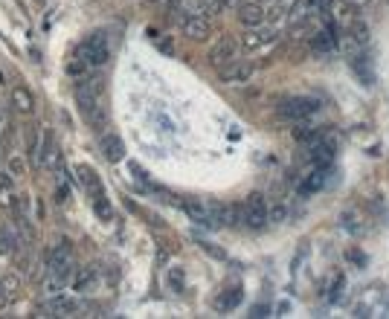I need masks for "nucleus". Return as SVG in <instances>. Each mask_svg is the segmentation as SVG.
Wrapping results in <instances>:
<instances>
[{"label": "nucleus", "instance_id": "nucleus-9", "mask_svg": "<svg viewBox=\"0 0 389 319\" xmlns=\"http://www.w3.org/2000/svg\"><path fill=\"white\" fill-rule=\"evenodd\" d=\"M218 78H221V85H247L253 78V64L239 62L236 58V62L218 67Z\"/></svg>", "mask_w": 389, "mask_h": 319}, {"label": "nucleus", "instance_id": "nucleus-37", "mask_svg": "<svg viewBox=\"0 0 389 319\" xmlns=\"http://www.w3.org/2000/svg\"><path fill=\"white\" fill-rule=\"evenodd\" d=\"M157 47H160V50H163V52H169V55H171V52H174V44H171V41H160V44H157Z\"/></svg>", "mask_w": 389, "mask_h": 319}, {"label": "nucleus", "instance_id": "nucleus-27", "mask_svg": "<svg viewBox=\"0 0 389 319\" xmlns=\"http://www.w3.org/2000/svg\"><path fill=\"white\" fill-rule=\"evenodd\" d=\"M0 204H3V206L12 204V180L3 171H0Z\"/></svg>", "mask_w": 389, "mask_h": 319}, {"label": "nucleus", "instance_id": "nucleus-21", "mask_svg": "<svg viewBox=\"0 0 389 319\" xmlns=\"http://www.w3.org/2000/svg\"><path fill=\"white\" fill-rule=\"evenodd\" d=\"M96 282V273H93V267H82V270H76L73 273V288L76 290H90V285Z\"/></svg>", "mask_w": 389, "mask_h": 319}, {"label": "nucleus", "instance_id": "nucleus-11", "mask_svg": "<svg viewBox=\"0 0 389 319\" xmlns=\"http://www.w3.org/2000/svg\"><path fill=\"white\" fill-rule=\"evenodd\" d=\"M41 163L47 171H55V174H64V154L58 146H52V139L50 134L44 136V157H41Z\"/></svg>", "mask_w": 389, "mask_h": 319}, {"label": "nucleus", "instance_id": "nucleus-16", "mask_svg": "<svg viewBox=\"0 0 389 319\" xmlns=\"http://www.w3.org/2000/svg\"><path fill=\"white\" fill-rule=\"evenodd\" d=\"M352 67H355L358 78H360V82H363L366 87H372V85H375V70H372V58H369L366 52L355 55V62H352Z\"/></svg>", "mask_w": 389, "mask_h": 319}, {"label": "nucleus", "instance_id": "nucleus-26", "mask_svg": "<svg viewBox=\"0 0 389 319\" xmlns=\"http://www.w3.org/2000/svg\"><path fill=\"white\" fill-rule=\"evenodd\" d=\"M15 244H17V238L12 235V229H0V255L15 253Z\"/></svg>", "mask_w": 389, "mask_h": 319}, {"label": "nucleus", "instance_id": "nucleus-6", "mask_svg": "<svg viewBox=\"0 0 389 319\" xmlns=\"http://www.w3.org/2000/svg\"><path fill=\"white\" fill-rule=\"evenodd\" d=\"M206 209L212 218V227H236L241 221V206H236V204L212 201V204H206Z\"/></svg>", "mask_w": 389, "mask_h": 319}, {"label": "nucleus", "instance_id": "nucleus-5", "mask_svg": "<svg viewBox=\"0 0 389 319\" xmlns=\"http://www.w3.org/2000/svg\"><path fill=\"white\" fill-rule=\"evenodd\" d=\"M241 221L250 229H262L267 224V197L262 192H250L241 206Z\"/></svg>", "mask_w": 389, "mask_h": 319}, {"label": "nucleus", "instance_id": "nucleus-4", "mask_svg": "<svg viewBox=\"0 0 389 319\" xmlns=\"http://www.w3.org/2000/svg\"><path fill=\"white\" fill-rule=\"evenodd\" d=\"M317 111H320V102L311 96H290L279 105V116L288 119V122H302V119H308Z\"/></svg>", "mask_w": 389, "mask_h": 319}, {"label": "nucleus", "instance_id": "nucleus-31", "mask_svg": "<svg viewBox=\"0 0 389 319\" xmlns=\"http://www.w3.org/2000/svg\"><path fill=\"white\" fill-rule=\"evenodd\" d=\"M9 171H12L15 177L21 174V171H24V160H21V157H12V160H9Z\"/></svg>", "mask_w": 389, "mask_h": 319}, {"label": "nucleus", "instance_id": "nucleus-14", "mask_svg": "<svg viewBox=\"0 0 389 319\" xmlns=\"http://www.w3.org/2000/svg\"><path fill=\"white\" fill-rule=\"evenodd\" d=\"M76 174H79V183L87 189V194H90V197L105 194V192H102V180H99V174H96L90 166H79V169H76Z\"/></svg>", "mask_w": 389, "mask_h": 319}, {"label": "nucleus", "instance_id": "nucleus-32", "mask_svg": "<svg viewBox=\"0 0 389 319\" xmlns=\"http://www.w3.org/2000/svg\"><path fill=\"white\" fill-rule=\"evenodd\" d=\"M250 316H270V305H253Z\"/></svg>", "mask_w": 389, "mask_h": 319}, {"label": "nucleus", "instance_id": "nucleus-33", "mask_svg": "<svg viewBox=\"0 0 389 319\" xmlns=\"http://www.w3.org/2000/svg\"><path fill=\"white\" fill-rule=\"evenodd\" d=\"M17 285H21V282H17V278H15V276H6V278H3V288L9 290V296H12L15 290H17Z\"/></svg>", "mask_w": 389, "mask_h": 319}, {"label": "nucleus", "instance_id": "nucleus-22", "mask_svg": "<svg viewBox=\"0 0 389 319\" xmlns=\"http://www.w3.org/2000/svg\"><path fill=\"white\" fill-rule=\"evenodd\" d=\"M267 41H274V29H264V32H247L244 35V47L247 50H259Z\"/></svg>", "mask_w": 389, "mask_h": 319}, {"label": "nucleus", "instance_id": "nucleus-15", "mask_svg": "<svg viewBox=\"0 0 389 319\" xmlns=\"http://www.w3.org/2000/svg\"><path fill=\"white\" fill-rule=\"evenodd\" d=\"M181 209L192 218L194 224H201V227H212V218H209L206 204H198V201H181Z\"/></svg>", "mask_w": 389, "mask_h": 319}, {"label": "nucleus", "instance_id": "nucleus-34", "mask_svg": "<svg viewBox=\"0 0 389 319\" xmlns=\"http://www.w3.org/2000/svg\"><path fill=\"white\" fill-rule=\"evenodd\" d=\"M67 194H70V189H67V186L62 183V186L55 189V201H58V204H64V201H67Z\"/></svg>", "mask_w": 389, "mask_h": 319}, {"label": "nucleus", "instance_id": "nucleus-19", "mask_svg": "<svg viewBox=\"0 0 389 319\" xmlns=\"http://www.w3.org/2000/svg\"><path fill=\"white\" fill-rule=\"evenodd\" d=\"M73 311H76V302H73V299L50 296V302H47V316H70Z\"/></svg>", "mask_w": 389, "mask_h": 319}, {"label": "nucleus", "instance_id": "nucleus-30", "mask_svg": "<svg viewBox=\"0 0 389 319\" xmlns=\"http://www.w3.org/2000/svg\"><path fill=\"white\" fill-rule=\"evenodd\" d=\"M343 288H346V276L340 273V276H337V285L332 288V302H340V296H343Z\"/></svg>", "mask_w": 389, "mask_h": 319}, {"label": "nucleus", "instance_id": "nucleus-35", "mask_svg": "<svg viewBox=\"0 0 389 319\" xmlns=\"http://www.w3.org/2000/svg\"><path fill=\"white\" fill-rule=\"evenodd\" d=\"M9 305V290L3 288V282H0V311H3Z\"/></svg>", "mask_w": 389, "mask_h": 319}, {"label": "nucleus", "instance_id": "nucleus-23", "mask_svg": "<svg viewBox=\"0 0 389 319\" xmlns=\"http://www.w3.org/2000/svg\"><path fill=\"white\" fill-rule=\"evenodd\" d=\"M239 302H241V288H229L221 299H215V308H218V311H232Z\"/></svg>", "mask_w": 389, "mask_h": 319}, {"label": "nucleus", "instance_id": "nucleus-17", "mask_svg": "<svg viewBox=\"0 0 389 319\" xmlns=\"http://www.w3.org/2000/svg\"><path fill=\"white\" fill-rule=\"evenodd\" d=\"M12 108H15L17 113H32V108H35V99H32L29 87L17 85V87L12 90Z\"/></svg>", "mask_w": 389, "mask_h": 319}, {"label": "nucleus", "instance_id": "nucleus-25", "mask_svg": "<svg viewBox=\"0 0 389 319\" xmlns=\"http://www.w3.org/2000/svg\"><path fill=\"white\" fill-rule=\"evenodd\" d=\"M90 201H93L96 215H99L102 221H111V218H113V209H111V204L105 201V194H96V197H90Z\"/></svg>", "mask_w": 389, "mask_h": 319}, {"label": "nucleus", "instance_id": "nucleus-10", "mask_svg": "<svg viewBox=\"0 0 389 319\" xmlns=\"http://www.w3.org/2000/svg\"><path fill=\"white\" fill-rule=\"evenodd\" d=\"M308 160H311V166H317V169H328L334 163V148L325 143V136L317 139L314 146H308Z\"/></svg>", "mask_w": 389, "mask_h": 319}, {"label": "nucleus", "instance_id": "nucleus-12", "mask_svg": "<svg viewBox=\"0 0 389 319\" xmlns=\"http://www.w3.org/2000/svg\"><path fill=\"white\" fill-rule=\"evenodd\" d=\"M311 169H314V171H311V174H305V180L297 186V192L299 194H317L323 186H325V180H328V169H317V166H311Z\"/></svg>", "mask_w": 389, "mask_h": 319}, {"label": "nucleus", "instance_id": "nucleus-28", "mask_svg": "<svg viewBox=\"0 0 389 319\" xmlns=\"http://www.w3.org/2000/svg\"><path fill=\"white\" fill-rule=\"evenodd\" d=\"M67 73L79 78V76H85V73H87V64H85V62H79V58H73V62L67 64Z\"/></svg>", "mask_w": 389, "mask_h": 319}, {"label": "nucleus", "instance_id": "nucleus-7", "mask_svg": "<svg viewBox=\"0 0 389 319\" xmlns=\"http://www.w3.org/2000/svg\"><path fill=\"white\" fill-rule=\"evenodd\" d=\"M236 58H239V41L232 35H221L218 44L209 50V64L212 67H224L229 62H236Z\"/></svg>", "mask_w": 389, "mask_h": 319}, {"label": "nucleus", "instance_id": "nucleus-3", "mask_svg": "<svg viewBox=\"0 0 389 319\" xmlns=\"http://www.w3.org/2000/svg\"><path fill=\"white\" fill-rule=\"evenodd\" d=\"M76 267H73V253H70V244L62 241V244H55L47 255V276H55V278H62V282H67V278H73Z\"/></svg>", "mask_w": 389, "mask_h": 319}, {"label": "nucleus", "instance_id": "nucleus-24", "mask_svg": "<svg viewBox=\"0 0 389 319\" xmlns=\"http://www.w3.org/2000/svg\"><path fill=\"white\" fill-rule=\"evenodd\" d=\"M166 282H169V288H171L174 293H181V290L186 288V276H183V270H181V267H171V270H169V276H166Z\"/></svg>", "mask_w": 389, "mask_h": 319}, {"label": "nucleus", "instance_id": "nucleus-13", "mask_svg": "<svg viewBox=\"0 0 389 319\" xmlns=\"http://www.w3.org/2000/svg\"><path fill=\"white\" fill-rule=\"evenodd\" d=\"M102 154H105L108 163H120V160L125 157L122 139L116 136V134H105V136H102Z\"/></svg>", "mask_w": 389, "mask_h": 319}, {"label": "nucleus", "instance_id": "nucleus-1", "mask_svg": "<svg viewBox=\"0 0 389 319\" xmlns=\"http://www.w3.org/2000/svg\"><path fill=\"white\" fill-rule=\"evenodd\" d=\"M76 58H79V62H85L87 67H102V64H108L111 47H108L105 32H93L85 44L76 47Z\"/></svg>", "mask_w": 389, "mask_h": 319}, {"label": "nucleus", "instance_id": "nucleus-36", "mask_svg": "<svg viewBox=\"0 0 389 319\" xmlns=\"http://www.w3.org/2000/svg\"><path fill=\"white\" fill-rule=\"evenodd\" d=\"M282 12H290V9H294L297 6V0H279V3H276Z\"/></svg>", "mask_w": 389, "mask_h": 319}, {"label": "nucleus", "instance_id": "nucleus-29", "mask_svg": "<svg viewBox=\"0 0 389 319\" xmlns=\"http://www.w3.org/2000/svg\"><path fill=\"white\" fill-rule=\"evenodd\" d=\"M285 215H288V212H285V206H276V209H270V206H267V221L282 224V221H285Z\"/></svg>", "mask_w": 389, "mask_h": 319}, {"label": "nucleus", "instance_id": "nucleus-20", "mask_svg": "<svg viewBox=\"0 0 389 319\" xmlns=\"http://www.w3.org/2000/svg\"><path fill=\"white\" fill-rule=\"evenodd\" d=\"M294 136H297V143H305V146H314L317 139H323V134H320L317 128L305 125V119H302V122H297V128H294Z\"/></svg>", "mask_w": 389, "mask_h": 319}, {"label": "nucleus", "instance_id": "nucleus-2", "mask_svg": "<svg viewBox=\"0 0 389 319\" xmlns=\"http://www.w3.org/2000/svg\"><path fill=\"white\" fill-rule=\"evenodd\" d=\"M99 93H102V82L93 76H79L76 82V105L85 116H90L96 108H99Z\"/></svg>", "mask_w": 389, "mask_h": 319}, {"label": "nucleus", "instance_id": "nucleus-18", "mask_svg": "<svg viewBox=\"0 0 389 319\" xmlns=\"http://www.w3.org/2000/svg\"><path fill=\"white\" fill-rule=\"evenodd\" d=\"M239 21L244 27H259V24H264V6H259V3H244L239 9Z\"/></svg>", "mask_w": 389, "mask_h": 319}, {"label": "nucleus", "instance_id": "nucleus-38", "mask_svg": "<svg viewBox=\"0 0 389 319\" xmlns=\"http://www.w3.org/2000/svg\"><path fill=\"white\" fill-rule=\"evenodd\" d=\"M276 311H279V316H288V311H290V302H282Z\"/></svg>", "mask_w": 389, "mask_h": 319}, {"label": "nucleus", "instance_id": "nucleus-8", "mask_svg": "<svg viewBox=\"0 0 389 319\" xmlns=\"http://www.w3.org/2000/svg\"><path fill=\"white\" fill-rule=\"evenodd\" d=\"M181 29L183 35L189 38V41H206L209 32H212V24H209V17L201 15V12H189L183 21H181Z\"/></svg>", "mask_w": 389, "mask_h": 319}]
</instances>
